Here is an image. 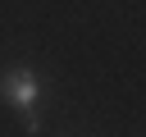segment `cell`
Listing matches in <instances>:
<instances>
[{"mask_svg":"<svg viewBox=\"0 0 146 137\" xmlns=\"http://www.w3.org/2000/svg\"><path fill=\"white\" fill-rule=\"evenodd\" d=\"M0 96H5V105H18V110H23L27 132H36V128H41V123H36L41 82H36V73H32V68H9V73H0Z\"/></svg>","mask_w":146,"mask_h":137,"instance_id":"6da1fadb","label":"cell"}]
</instances>
